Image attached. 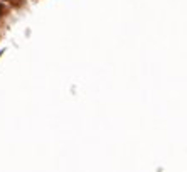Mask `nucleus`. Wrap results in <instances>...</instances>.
<instances>
[{
    "mask_svg": "<svg viewBox=\"0 0 187 172\" xmlns=\"http://www.w3.org/2000/svg\"><path fill=\"white\" fill-rule=\"evenodd\" d=\"M0 12H2V7H0Z\"/></svg>",
    "mask_w": 187,
    "mask_h": 172,
    "instance_id": "nucleus-1",
    "label": "nucleus"
}]
</instances>
